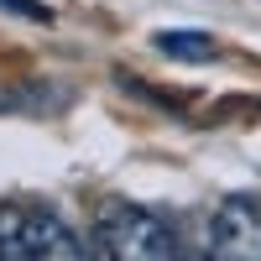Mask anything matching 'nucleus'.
<instances>
[{
    "mask_svg": "<svg viewBox=\"0 0 261 261\" xmlns=\"http://www.w3.org/2000/svg\"><path fill=\"white\" fill-rule=\"evenodd\" d=\"M94 241H99V251H110L120 261H172V256H183V241L167 230V220H157V214H146L136 204H110L94 225Z\"/></svg>",
    "mask_w": 261,
    "mask_h": 261,
    "instance_id": "obj_1",
    "label": "nucleus"
},
{
    "mask_svg": "<svg viewBox=\"0 0 261 261\" xmlns=\"http://www.w3.org/2000/svg\"><path fill=\"white\" fill-rule=\"evenodd\" d=\"M89 246L47 209H0V256L6 261H73Z\"/></svg>",
    "mask_w": 261,
    "mask_h": 261,
    "instance_id": "obj_2",
    "label": "nucleus"
},
{
    "mask_svg": "<svg viewBox=\"0 0 261 261\" xmlns=\"http://www.w3.org/2000/svg\"><path fill=\"white\" fill-rule=\"evenodd\" d=\"M209 251L235 261H261V209L251 199H225L209 220Z\"/></svg>",
    "mask_w": 261,
    "mask_h": 261,
    "instance_id": "obj_3",
    "label": "nucleus"
},
{
    "mask_svg": "<svg viewBox=\"0 0 261 261\" xmlns=\"http://www.w3.org/2000/svg\"><path fill=\"white\" fill-rule=\"evenodd\" d=\"M157 53L178 58V63H209L220 47H214V37H204V32H157Z\"/></svg>",
    "mask_w": 261,
    "mask_h": 261,
    "instance_id": "obj_4",
    "label": "nucleus"
},
{
    "mask_svg": "<svg viewBox=\"0 0 261 261\" xmlns=\"http://www.w3.org/2000/svg\"><path fill=\"white\" fill-rule=\"evenodd\" d=\"M6 11H16V16H32V21H53V11L42 6V0H0Z\"/></svg>",
    "mask_w": 261,
    "mask_h": 261,
    "instance_id": "obj_5",
    "label": "nucleus"
}]
</instances>
